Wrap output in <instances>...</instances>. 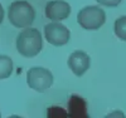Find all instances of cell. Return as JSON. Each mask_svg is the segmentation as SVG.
I'll use <instances>...</instances> for the list:
<instances>
[{"label":"cell","instance_id":"obj_1","mask_svg":"<svg viewBox=\"0 0 126 118\" xmlns=\"http://www.w3.org/2000/svg\"><path fill=\"white\" fill-rule=\"evenodd\" d=\"M43 48L40 31L35 28L23 29L16 38V49L19 54L25 58H33L38 55Z\"/></svg>","mask_w":126,"mask_h":118},{"label":"cell","instance_id":"obj_2","mask_svg":"<svg viewBox=\"0 0 126 118\" xmlns=\"http://www.w3.org/2000/svg\"><path fill=\"white\" fill-rule=\"evenodd\" d=\"M35 10L25 0H16L9 5L8 19L15 28H29L34 21Z\"/></svg>","mask_w":126,"mask_h":118},{"label":"cell","instance_id":"obj_3","mask_svg":"<svg viewBox=\"0 0 126 118\" xmlns=\"http://www.w3.org/2000/svg\"><path fill=\"white\" fill-rule=\"evenodd\" d=\"M77 21L86 30H97L105 24L106 14H105L103 9L96 5L85 6L78 12Z\"/></svg>","mask_w":126,"mask_h":118},{"label":"cell","instance_id":"obj_4","mask_svg":"<svg viewBox=\"0 0 126 118\" xmlns=\"http://www.w3.org/2000/svg\"><path fill=\"white\" fill-rule=\"evenodd\" d=\"M27 83L33 91L43 93L53 84V74L43 67H33L27 73Z\"/></svg>","mask_w":126,"mask_h":118},{"label":"cell","instance_id":"obj_5","mask_svg":"<svg viewBox=\"0 0 126 118\" xmlns=\"http://www.w3.org/2000/svg\"><path fill=\"white\" fill-rule=\"evenodd\" d=\"M44 37L49 44L54 47H62L69 41L71 31L61 23H50L44 26Z\"/></svg>","mask_w":126,"mask_h":118},{"label":"cell","instance_id":"obj_6","mask_svg":"<svg viewBox=\"0 0 126 118\" xmlns=\"http://www.w3.org/2000/svg\"><path fill=\"white\" fill-rule=\"evenodd\" d=\"M71 14V5L63 0H52L46 5V16L53 23H59Z\"/></svg>","mask_w":126,"mask_h":118},{"label":"cell","instance_id":"obj_7","mask_svg":"<svg viewBox=\"0 0 126 118\" xmlns=\"http://www.w3.org/2000/svg\"><path fill=\"white\" fill-rule=\"evenodd\" d=\"M67 64L75 76L82 77L91 67V58L87 53L82 50H76L69 55Z\"/></svg>","mask_w":126,"mask_h":118},{"label":"cell","instance_id":"obj_8","mask_svg":"<svg viewBox=\"0 0 126 118\" xmlns=\"http://www.w3.org/2000/svg\"><path fill=\"white\" fill-rule=\"evenodd\" d=\"M68 118H90L86 101L77 94L71 95L68 101Z\"/></svg>","mask_w":126,"mask_h":118},{"label":"cell","instance_id":"obj_9","mask_svg":"<svg viewBox=\"0 0 126 118\" xmlns=\"http://www.w3.org/2000/svg\"><path fill=\"white\" fill-rule=\"evenodd\" d=\"M13 73V60L8 55L0 54V80L8 79Z\"/></svg>","mask_w":126,"mask_h":118},{"label":"cell","instance_id":"obj_10","mask_svg":"<svg viewBox=\"0 0 126 118\" xmlns=\"http://www.w3.org/2000/svg\"><path fill=\"white\" fill-rule=\"evenodd\" d=\"M113 31L120 40L126 41V15L116 19L115 25H113Z\"/></svg>","mask_w":126,"mask_h":118},{"label":"cell","instance_id":"obj_11","mask_svg":"<svg viewBox=\"0 0 126 118\" xmlns=\"http://www.w3.org/2000/svg\"><path fill=\"white\" fill-rule=\"evenodd\" d=\"M48 118H68V111L61 107H50L48 109Z\"/></svg>","mask_w":126,"mask_h":118},{"label":"cell","instance_id":"obj_12","mask_svg":"<svg viewBox=\"0 0 126 118\" xmlns=\"http://www.w3.org/2000/svg\"><path fill=\"white\" fill-rule=\"evenodd\" d=\"M96 1L100 4V5H103V6H109V8H115L117 6L122 0H96Z\"/></svg>","mask_w":126,"mask_h":118},{"label":"cell","instance_id":"obj_13","mask_svg":"<svg viewBox=\"0 0 126 118\" xmlns=\"http://www.w3.org/2000/svg\"><path fill=\"white\" fill-rule=\"evenodd\" d=\"M103 118H126V117H125V113L122 111H113V112L106 114Z\"/></svg>","mask_w":126,"mask_h":118},{"label":"cell","instance_id":"obj_14","mask_svg":"<svg viewBox=\"0 0 126 118\" xmlns=\"http://www.w3.org/2000/svg\"><path fill=\"white\" fill-rule=\"evenodd\" d=\"M4 16H5V12H4V8L3 5L0 4V24L3 23V20H4Z\"/></svg>","mask_w":126,"mask_h":118},{"label":"cell","instance_id":"obj_15","mask_svg":"<svg viewBox=\"0 0 126 118\" xmlns=\"http://www.w3.org/2000/svg\"><path fill=\"white\" fill-rule=\"evenodd\" d=\"M8 118H23V117H20V116H16V114H13V116H10Z\"/></svg>","mask_w":126,"mask_h":118},{"label":"cell","instance_id":"obj_16","mask_svg":"<svg viewBox=\"0 0 126 118\" xmlns=\"http://www.w3.org/2000/svg\"><path fill=\"white\" fill-rule=\"evenodd\" d=\"M0 118H1V113H0Z\"/></svg>","mask_w":126,"mask_h":118}]
</instances>
